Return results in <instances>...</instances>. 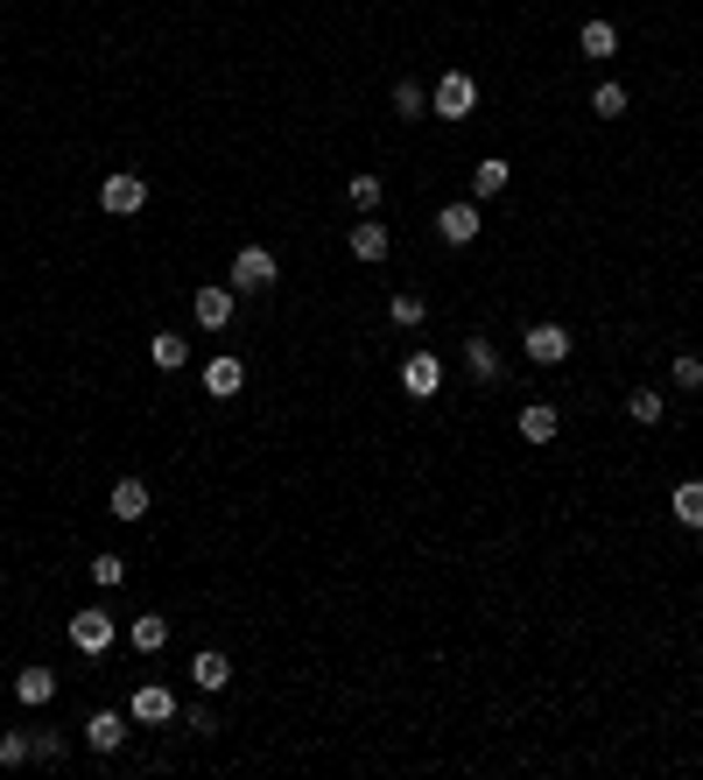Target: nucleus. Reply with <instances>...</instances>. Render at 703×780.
Segmentation results:
<instances>
[{
	"label": "nucleus",
	"instance_id": "obj_29",
	"mask_svg": "<svg viewBox=\"0 0 703 780\" xmlns=\"http://www.w3.org/2000/svg\"><path fill=\"white\" fill-rule=\"evenodd\" d=\"M668 380H676V387H690V394H703V358H696V352H676Z\"/></svg>",
	"mask_w": 703,
	"mask_h": 780
},
{
	"label": "nucleus",
	"instance_id": "obj_15",
	"mask_svg": "<svg viewBox=\"0 0 703 780\" xmlns=\"http://www.w3.org/2000/svg\"><path fill=\"white\" fill-rule=\"evenodd\" d=\"M106 514L113 520H148V486H141V478H120L113 500H106Z\"/></svg>",
	"mask_w": 703,
	"mask_h": 780
},
{
	"label": "nucleus",
	"instance_id": "obj_31",
	"mask_svg": "<svg viewBox=\"0 0 703 780\" xmlns=\"http://www.w3.org/2000/svg\"><path fill=\"white\" fill-rule=\"evenodd\" d=\"M64 753H71V739H64V731H36V759H42V767H57Z\"/></svg>",
	"mask_w": 703,
	"mask_h": 780
},
{
	"label": "nucleus",
	"instance_id": "obj_18",
	"mask_svg": "<svg viewBox=\"0 0 703 780\" xmlns=\"http://www.w3.org/2000/svg\"><path fill=\"white\" fill-rule=\"evenodd\" d=\"M50 696H57V675H50V668H22V675H14V703H28V710H42Z\"/></svg>",
	"mask_w": 703,
	"mask_h": 780
},
{
	"label": "nucleus",
	"instance_id": "obj_32",
	"mask_svg": "<svg viewBox=\"0 0 703 780\" xmlns=\"http://www.w3.org/2000/svg\"><path fill=\"white\" fill-rule=\"evenodd\" d=\"M184 731H198V739H212V731H218V717H212V710H190V717H184Z\"/></svg>",
	"mask_w": 703,
	"mask_h": 780
},
{
	"label": "nucleus",
	"instance_id": "obj_20",
	"mask_svg": "<svg viewBox=\"0 0 703 780\" xmlns=\"http://www.w3.org/2000/svg\"><path fill=\"white\" fill-rule=\"evenodd\" d=\"M190 682H198V689H212V696H218V689L233 682V662H226V654H218V647H204L198 662H190Z\"/></svg>",
	"mask_w": 703,
	"mask_h": 780
},
{
	"label": "nucleus",
	"instance_id": "obj_8",
	"mask_svg": "<svg viewBox=\"0 0 703 780\" xmlns=\"http://www.w3.org/2000/svg\"><path fill=\"white\" fill-rule=\"evenodd\" d=\"M401 387H409L415 401H429L443 387V358L437 352H409V358H401Z\"/></svg>",
	"mask_w": 703,
	"mask_h": 780
},
{
	"label": "nucleus",
	"instance_id": "obj_21",
	"mask_svg": "<svg viewBox=\"0 0 703 780\" xmlns=\"http://www.w3.org/2000/svg\"><path fill=\"white\" fill-rule=\"evenodd\" d=\"M506 184H514V162H506V155H486V162L472 169V190H478V198H500Z\"/></svg>",
	"mask_w": 703,
	"mask_h": 780
},
{
	"label": "nucleus",
	"instance_id": "obj_3",
	"mask_svg": "<svg viewBox=\"0 0 703 780\" xmlns=\"http://www.w3.org/2000/svg\"><path fill=\"white\" fill-rule=\"evenodd\" d=\"M275 281H281V261L267 247H239L233 253V289L239 295H261V289H275Z\"/></svg>",
	"mask_w": 703,
	"mask_h": 780
},
{
	"label": "nucleus",
	"instance_id": "obj_27",
	"mask_svg": "<svg viewBox=\"0 0 703 780\" xmlns=\"http://www.w3.org/2000/svg\"><path fill=\"white\" fill-rule=\"evenodd\" d=\"M394 113H401V119H423V113H429V92H423L415 78H401V85H394Z\"/></svg>",
	"mask_w": 703,
	"mask_h": 780
},
{
	"label": "nucleus",
	"instance_id": "obj_11",
	"mask_svg": "<svg viewBox=\"0 0 703 780\" xmlns=\"http://www.w3.org/2000/svg\"><path fill=\"white\" fill-rule=\"evenodd\" d=\"M387 247H394V239H387V225H380V218H359V225H352V261L380 267V261H387Z\"/></svg>",
	"mask_w": 703,
	"mask_h": 780
},
{
	"label": "nucleus",
	"instance_id": "obj_17",
	"mask_svg": "<svg viewBox=\"0 0 703 780\" xmlns=\"http://www.w3.org/2000/svg\"><path fill=\"white\" fill-rule=\"evenodd\" d=\"M556 429H563V415L549 408V401H528V408H520V437L528 443H556Z\"/></svg>",
	"mask_w": 703,
	"mask_h": 780
},
{
	"label": "nucleus",
	"instance_id": "obj_4",
	"mask_svg": "<svg viewBox=\"0 0 703 780\" xmlns=\"http://www.w3.org/2000/svg\"><path fill=\"white\" fill-rule=\"evenodd\" d=\"M120 640V626H113V612H99V605H85V612H71V647L78 654H106Z\"/></svg>",
	"mask_w": 703,
	"mask_h": 780
},
{
	"label": "nucleus",
	"instance_id": "obj_23",
	"mask_svg": "<svg viewBox=\"0 0 703 780\" xmlns=\"http://www.w3.org/2000/svg\"><path fill=\"white\" fill-rule=\"evenodd\" d=\"M465 366H472V380H500V352H492V344L486 338H465Z\"/></svg>",
	"mask_w": 703,
	"mask_h": 780
},
{
	"label": "nucleus",
	"instance_id": "obj_22",
	"mask_svg": "<svg viewBox=\"0 0 703 780\" xmlns=\"http://www.w3.org/2000/svg\"><path fill=\"white\" fill-rule=\"evenodd\" d=\"M148 358H155L162 373H184V366H190V338H176V331H155V344H148Z\"/></svg>",
	"mask_w": 703,
	"mask_h": 780
},
{
	"label": "nucleus",
	"instance_id": "obj_16",
	"mask_svg": "<svg viewBox=\"0 0 703 780\" xmlns=\"http://www.w3.org/2000/svg\"><path fill=\"white\" fill-rule=\"evenodd\" d=\"M668 514H676L682 528H696V534H703V478H682V486L668 492Z\"/></svg>",
	"mask_w": 703,
	"mask_h": 780
},
{
	"label": "nucleus",
	"instance_id": "obj_6",
	"mask_svg": "<svg viewBox=\"0 0 703 780\" xmlns=\"http://www.w3.org/2000/svg\"><path fill=\"white\" fill-rule=\"evenodd\" d=\"M127 717H134V725H170V717H176V689L170 682H141L127 696Z\"/></svg>",
	"mask_w": 703,
	"mask_h": 780
},
{
	"label": "nucleus",
	"instance_id": "obj_2",
	"mask_svg": "<svg viewBox=\"0 0 703 780\" xmlns=\"http://www.w3.org/2000/svg\"><path fill=\"white\" fill-rule=\"evenodd\" d=\"M429 113H437V119H472V113H478V85H472V71H443L437 92H429Z\"/></svg>",
	"mask_w": 703,
	"mask_h": 780
},
{
	"label": "nucleus",
	"instance_id": "obj_12",
	"mask_svg": "<svg viewBox=\"0 0 703 780\" xmlns=\"http://www.w3.org/2000/svg\"><path fill=\"white\" fill-rule=\"evenodd\" d=\"M127 647H134V654H162V647H170V619H162V612L127 619Z\"/></svg>",
	"mask_w": 703,
	"mask_h": 780
},
{
	"label": "nucleus",
	"instance_id": "obj_25",
	"mask_svg": "<svg viewBox=\"0 0 703 780\" xmlns=\"http://www.w3.org/2000/svg\"><path fill=\"white\" fill-rule=\"evenodd\" d=\"M626 415H633L640 429H654L662 423V394H654V387H633V394H626Z\"/></svg>",
	"mask_w": 703,
	"mask_h": 780
},
{
	"label": "nucleus",
	"instance_id": "obj_13",
	"mask_svg": "<svg viewBox=\"0 0 703 780\" xmlns=\"http://www.w3.org/2000/svg\"><path fill=\"white\" fill-rule=\"evenodd\" d=\"M239 387H247V366H239L233 352H218L212 366H204V394H218V401H233Z\"/></svg>",
	"mask_w": 703,
	"mask_h": 780
},
{
	"label": "nucleus",
	"instance_id": "obj_10",
	"mask_svg": "<svg viewBox=\"0 0 703 780\" xmlns=\"http://www.w3.org/2000/svg\"><path fill=\"white\" fill-rule=\"evenodd\" d=\"M233 303H239L233 281H212V289H198V303H190V310H198L204 331H226V324H233Z\"/></svg>",
	"mask_w": 703,
	"mask_h": 780
},
{
	"label": "nucleus",
	"instance_id": "obj_19",
	"mask_svg": "<svg viewBox=\"0 0 703 780\" xmlns=\"http://www.w3.org/2000/svg\"><path fill=\"white\" fill-rule=\"evenodd\" d=\"M577 50H585L591 64H605V56H619V28L612 22H585L577 28Z\"/></svg>",
	"mask_w": 703,
	"mask_h": 780
},
{
	"label": "nucleus",
	"instance_id": "obj_5",
	"mask_svg": "<svg viewBox=\"0 0 703 780\" xmlns=\"http://www.w3.org/2000/svg\"><path fill=\"white\" fill-rule=\"evenodd\" d=\"M520 352H528L535 366H563V358L577 352V338L563 331V324H528V331H520Z\"/></svg>",
	"mask_w": 703,
	"mask_h": 780
},
{
	"label": "nucleus",
	"instance_id": "obj_9",
	"mask_svg": "<svg viewBox=\"0 0 703 780\" xmlns=\"http://www.w3.org/2000/svg\"><path fill=\"white\" fill-rule=\"evenodd\" d=\"M127 725H134L127 710H92L85 717V745H92V753H120V745H127Z\"/></svg>",
	"mask_w": 703,
	"mask_h": 780
},
{
	"label": "nucleus",
	"instance_id": "obj_26",
	"mask_svg": "<svg viewBox=\"0 0 703 780\" xmlns=\"http://www.w3.org/2000/svg\"><path fill=\"white\" fill-rule=\"evenodd\" d=\"M626 106H633V92H626V85H598V92H591V113H598V119H619Z\"/></svg>",
	"mask_w": 703,
	"mask_h": 780
},
{
	"label": "nucleus",
	"instance_id": "obj_7",
	"mask_svg": "<svg viewBox=\"0 0 703 780\" xmlns=\"http://www.w3.org/2000/svg\"><path fill=\"white\" fill-rule=\"evenodd\" d=\"M478 232H486L478 204H465V198H457V204H443V212H437V239H443V247H472Z\"/></svg>",
	"mask_w": 703,
	"mask_h": 780
},
{
	"label": "nucleus",
	"instance_id": "obj_1",
	"mask_svg": "<svg viewBox=\"0 0 703 780\" xmlns=\"http://www.w3.org/2000/svg\"><path fill=\"white\" fill-rule=\"evenodd\" d=\"M148 204V176L141 169H113L106 184H99V212L106 218H134Z\"/></svg>",
	"mask_w": 703,
	"mask_h": 780
},
{
	"label": "nucleus",
	"instance_id": "obj_24",
	"mask_svg": "<svg viewBox=\"0 0 703 780\" xmlns=\"http://www.w3.org/2000/svg\"><path fill=\"white\" fill-rule=\"evenodd\" d=\"M387 317H394L401 331H423V324H429V303H423V295H387Z\"/></svg>",
	"mask_w": 703,
	"mask_h": 780
},
{
	"label": "nucleus",
	"instance_id": "obj_30",
	"mask_svg": "<svg viewBox=\"0 0 703 780\" xmlns=\"http://www.w3.org/2000/svg\"><path fill=\"white\" fill-rule=\"evenodd\" d=\"M92 583L99 591H120V583H127V563L120 556H92Z\"/></svg>",
	"mask_w": 703,
	"mask_h": 780
},
{
	"label": "nucleus",
	"instance_id": "obj_14",
	"mask_svg": "<svg viewBox=\"0 0 703 780\" xmlns=\"http://www.w3.org/2000/svg\"><path fill=\"white\" fill-rule=\"evenodd\" d=\"M380 198H387L380 176H373V169H352V184H346V204H352V212H359V218H373V212H380Z\"/></svg>",
	"mask_w": 703,
	"mask_h": 780
},
{
	"label": "nucleus",
	"instance_id": "obj_28",
	"mask_svg": "<svg viewBox=\"0 0 703 780\" xmlns=\"http://www.w3.org/2000/svg\"><path fill=\"white\" fill-rule=\"evenodd\" d=\"M22 759H36V739L28 731H0V767H22Z\"/></svg>",
	"mask_w": 703,
	"mask_h": 780
}]
</instances>
